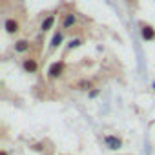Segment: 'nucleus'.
Listing matches in <instances>:
<instances>
[{"label":"nucleus","mask_w":155,"mask_h":155,"mask_svg":"<svg viewBox=\"0 0 155 155\" xmlns=\"http://www.w3.org/2000/svg\"><path fill=\"white\" fill-rule=\"evenodd\" d=\"M128 2H135V0H128Z\"/></svg>","instance_id":"nucleus-13"},{"label":"nucleus","mask_w":155,"mask_h":155,"mask_svg":"<svg viewBox=\"0 0 155 155\" xmlns=\"http://www.w3.org/2000/svg\"><path fill=\"white\" fill-rule=\"evenodd\" d=\"M62 40H64V29L55 31V35H53V38H51V42H49V49H51V51H55V49L62 44Z\"/></svg>","instance_id":"nucleus-8"},{"label":"nucleus","mask_w":155,"mask_h":155,"mask_svg":"<svg viewBox=\"0 0 155 155\" xmlns=\"http://www.w3.org/2000/svg\"><path fill=\"white\" fill-rule=\"evenodd\" d=\"M13 49H15V53H26V51H29V49H31V42H29V40H26V38H22V40L15 42Z\"/></svg>","instance_id":"nucleus-9"},{"label":"nucleus","mask_w":155,"mask_h":155,"mask_svg":"<svg viewBox=\"0 0 155 155\" xmlns=\"http://www.w3.org/2000/svg\"><path fill=\"white\" fill-rule=\"evenodd\" d=\"M55 15H46V18L40 22V31L42 33H46V31H49V29H53V26H55Z\"/></svg>","instance_id":"nucleus-7"},{"label":"nucleus","mask_w":155,"mask_h":155,"mask_svg":"<svg viewBox=\"0 0 155 155\" xmlns=\"http://www.w3.org/2000/svg\"><path fill=\"white\" fill-rule=\"evenodd\" d=\"M22 69L26 73H37L38 71V60L35 57H26L22 60Z\"/></svg>","instance_id":"nucleus-3"},{"label":"nucleus","mask_w":155,"mask_h":155,"mask_svg":"<svg viewBox=\"0 0 155 155\" xmlns=\"http://www.w3.org/2000/svg\"><path fill=\"white\" fill-rule=\"evenodd\" d=\"M4 29H6L8 35H17V33H20V29H22L20 20H18L17 17H6V20H4Z\"/></svg>","instance_id":"nucleus-1"},{"label":"nucleus","mask_w":155,"mask_h":155,"mask_svg":"<svg viewBox=\"0 0 155 155\" xmlns=\"http://www.w3.org/2000/svg\"><path fill=\"white\" fill-rule=\"evenodd\" d=\"M140 37L146 40V42H151V40H155V29H153V26H150V24H140Z\"/></svg>","instance_id":"nucleus-4"},{"label":"nucleus","mask_w":155,"mask_h":155,"mask_svg":"<svg viewBox=\"0 0 155 155\" xmlns=\"http://www.w3.org/2000/svg\"><path fill=\"white\" fill-rule=\"evenodd\" d=\"M75 24H77V15H75V13H66L64 18H62V29L68 31V29H71Z\"/></svg>","instance_id":"nucleus-6"},{"label":"nucleus","mask_w":155,"mask_h":155,"mask_svg":"<svg viewBox=\"0 0 155 155\" xmlns=\"http://www.w3.org/2000/svg\"><path fill=\"white\" fill-rule=\"evenodd\" d=\"M64 69H66V62H64V60H57V62H53V64L49 66L48 77H49L51 81H55V79H58V77L64 75Z\"/></svg>","instance_id":"nucleus-2"},{"label":"nucleus","mask_w":155,"mask_h":155,"mask_svg":"<svg viewBox=\"0 0 155 155\" xmlns=\"http://www.w3.org/2000/svg\"><path fill=\"white\" fill-rule=\"evenodd\" d=\"M0 155H8V151H6V150H2V151H0Z\"/></svg>","instance_id":"nucleus-12"},{"label":"nucleus","mask_w":155,"mask_h":155,"mask_svg":"<svg viewBox=\"0 0 155 155\" xmlns=\"http://www.w3.org/2000/svg\"><path fill=\"white\" fill-rule=\"evenodd\" d=\"M79 46H81V38H75V40L69 42V49H71V48H79Z\"/></svg>","instance_id":"nucleus-11"},{"label":"nucleus","mask_w":155,"mask_h":155,"mask_svg":"<svg viewBox=\"0 0 155 155\" xmlns=\"http://www.w3.org/2000/svg\"><path fill=\"white\" fill-rule=\"evenodd\" d=\"M73 88L79 90V91H90V90L93 88V82L88 81V79H81V81H77V82L73 84Z\"/></svg>","instance_id":"nucleus-10"},{"label":"nucleus","mask_w":155,"mask_h":155,"mask_svg":"<svg viewBox=\"0 0 155 155\" xmlns=\"http://www.w3.org/2000/svg\"><path fill=\"white\" fill-rule=\"evenodd\" d=\"M104 142H106V146H108L110 150H119V148H122V139L117 137V135H106V137H104Z\"/></svg>","instance_id":"nucleus-5"}]
</instances>
